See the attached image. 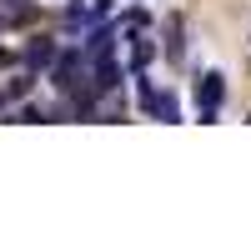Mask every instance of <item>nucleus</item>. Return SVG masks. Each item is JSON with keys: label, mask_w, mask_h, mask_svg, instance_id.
Here are the masks:
<instances>
[{"label": "nucleus", "mask_w": 251, "mask_h": 251, "mask_svg": "<svg viewBox=\"0 0 251 251\" xmlns=\"http://www.w3.org/2000/svg\"><path fill=\"white\" fill-rule=\"evenodd\" d=\"M50 86L66 96V91H75L80 86V75H86V55H80V46H66V50H55V60H50Z\"/></svg>", "instance_id": "f03ea898"}, {"label": "nucleus", "mask_w": 251, "mask_h": 251, "mask_svg": "<svg viewBox=\"0 0 251 251\" xmlns=\"http://www.w3.org/2000/svg\"><path fill=\"white\" fill-rule=\"evenodd\" d=\"M30 86H35V71H20L10 86H0V91H5V100L15 106V100H25V96H30Z\"/></svg>", "instance_id": "6e6552de"}, {"label": "nucleus", "mask_w": 251, "mask_h": 251, "mask_svg": "<svg viewBox=\"0 0 251 251\" xmlns=\"http://www.w3.org/2000/svg\"><path fill=\"white\" fill-rule=\"evenodd\" d=\"M156 60V40H146V35H131V71H146Z\"/></svg>", "instance_id": "0eeeda50"}, {"label": "nucleus", "mask_w": 251, "mask_h": 251, "mask_svg": "<svg viewBox=\"0 0 251 251\" xmlns=\"http://www.w3.org/2000/svg\"><path fill=\"white\" fill-rule=\"evenodd\" d=\"M121 80H126V71H121V60H116V55H100V60H91V91H96V96H111V91H121Z\"/></svg>", "instance_id": "7ed1b4c3"}, {"label": "nucleus", "mask_w": 251, "mask_h": 251, "mask_svg": "<svg viewBox=\"0 0 251 251\" xmlns=\"http://www.w3.org/2000/svg\"><path fill=\"white\" fill-rule=\"evenodd\" d=\"M166 60L186 66V20L181 15H166Z\"/></svg>", "instance_id": "423d86ee"}, {"label": "nucleus", "mask_w": 251, "mask_h": 251, "mask_svg": "<svg viewBox=\"0 0 251 251\" xmlns=\"http://www.w3.org/2000/svg\"><path fill=\"white\" fill-rule=\"evenodd\" d=\"M15 121H50V106H35V100H30V106L15 111Z\"/></svg>", "instance_id": "1a4fd4ad"}, {"label": "nucleus", "mask_w": 251, "mask_h": 251, "mask_svg": "<svg viewBox=\"0 0 251 251\" xmlns=\"http://www.w3.org/2000/svg\"><path fill=\"white\" fill-rule=\"evenodd\" d=\"M116 30H121V25H96V30L86 35V46H80V55H86V66L116 50Z\"/></svg>", "instance_id": "39448f33"}, {"label": "nucleus", "mask_w": 251, "mask_h": 251, "mask_svg": "<svg viewBox=\"0 0 251 251\" xmlns=\"http://www.w3.org/2000/svg\"><path fill=\"white\" fill-rule=\"evenodd\" d=\"M221 100H226V75H221V71H206V75L196 80V121H201V126H216Z\"/></svg>", "instance_id": "f257e3e1"}, {"label": "nucleus", "mask_w": 251, "mask_h": 251, "mask_svg": "<svg viewBox=\"0 0 251 251\" xmlns=\"http://www.w3.org/2000/svg\"><path fill=\"white\" fill-rule=\"evenodd\" d=\"M55 50H60V46H55L50 35H30V40H25V50H20V66L40 75V71H50V60H55Z\"/></svg>", "instance_id": "20e7f679"}]
</instances>
